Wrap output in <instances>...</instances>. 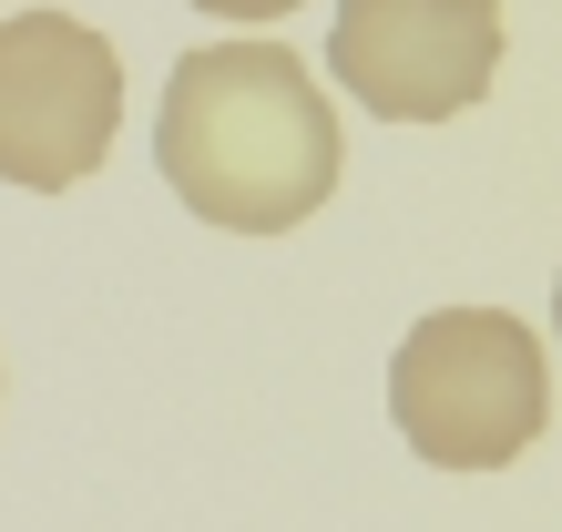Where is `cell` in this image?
<instances>
[{"label": "cell", "mask_w": 562, "mask_h": 532, "mask_svg": "<svg viewBox=\"0 0 562 532\" xmlns=\"http://www.w3.org/2000/svg\"><path fill=\"white\" fill-rule=\"evenodd\" d=\"M154 164L225 236H286L338 195V113L286 42H205L164 82Z\"/></svg>", "instance_id": "cell-1"}, {"label": "cell", "mask_w": 562, "mask_h": 532, "mask_svg": "<svg viewBox=\"0 0 562 532\" xmlns=\"http://www.w3.org/2000/svg\"><path fill=\"white\" fill-rule=\"evenodd\" d=\"M389 420H400V441L419 461H440V472H502L552 420L542 339L512 308L419 318L400 339V358H389Z\"/></svg>", "instance_id": "cell-2"}, {"label": "cell", "mask_w": 562, "mask_h": 532, "mask_svg": "<svg viewBox=\"0 0 562 532\" xmlns=\"http://www.w3.org/2000/svg\"><path fill=\"white\" fill-rule=\"evenodd\" d=\"M123 123V52L72 11L0 21V185L61 195L103 175Z\"/></svg>", "instance_id": "cell-3"}, {"label": "cell", "mask_w": 562, "mask_h": 532, "mask_svg": "<svg viewBox=\"0 0 562 532\" xmlns=\"http://www.w3.org/2000/svg\"><path fill=\"white\" fill-rule=\"evenodd\" d=\"M327 73L379 123L471 113L502 73V0H338Z\"/></svg>", "instance_id": "cell-4"}, {"label": "cell", "mask_w": 562, "mask_h": 532, "mask_svg": "<svg viewBox=\"0 0 562 532\" xmlns=\"http://www.w3.org/2000/svg\"><path fill=\"white\" fill-rule=\"evenodd\" d=\"M194 11H215V21H286L296 0H194Z\"/></svg>", "instance_id": "cell-5"}, {"label": "cell", "mask_w": 562, "mask_h": 532, "mask_svg": "<svg viewBox=\"0 0 562 532\" xmlns=\"http://www.w3.org/2000/svg\"><path fill=\"white\" fill-rule=\"evenodd\" d=\"M552 339H562V277H552Z\"/></svg>", "instance_id": "cell-6"}]
</instances>
